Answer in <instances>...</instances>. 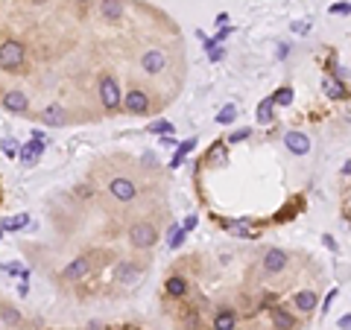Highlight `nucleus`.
<instances>
[{"label": "nucleus", "instance_id": "4c0bfd02", "mask_svg": "<svg viewBox=\"0 0 351 330\" xmlns=\"http://www.w3.org/2000/svg\"><path fill=\"white\" fill-rule=\"evenodd\" d=\"M0 231H3V222H0Z\"/></svg>", "mask_w": 351, "mask_h": 330}, {"label": "nucleus", "instance_id": "bb28decb", "mask_svg": "<svg viewBox=\"0 0 351 330\" xmlns=\"http://www.w3.org/2000/svg\"><path fill=\"white\" fill-rule=\"evenodd\" d=\"M208 161H225V146L222 143H214L211 152H208Z\"/></svg>", "mask_w": 351, "mask_h": 330}, {"label": "nucleus", "instance_id": "6ab92c4d", "mask_svg": "<svg viewBox=\"0 0 351 330\" xmlns=\"http://www.w3.org/2000/svg\"><path fill=\"white\" fill-rule=\"evenodd\" d=\"M184 234H187V231H184V225H173V228H170L167 245H170V248H173V251H176V248H179V245L184 243Z\"/></svg>", "mask_w": 351, "mask_h": 330}, {"label": "nucleus", "instance_id": "473e14b6", "mask_svg": "<svg viewBox=\"0 0 351 330\" xmlns=\"http://www.w3.org/2000/svg\"><path fill=\"white\" fill-rule=\"evenodd\" d=\"M3 318H6V321H12V324H15V321H18V313H15V310H3Z\"/></svg>", "mask_w": 351, "mask_h": 330}, {"label": "nucleus", "instance_id": "6e6552de", "mask_svg": "<svg viewBox=\"0 0 351 330\" xmlns=\"http://www.w3.org/2000/svg\"><path fill=\"white\" fill-rule=\"evenodd\" d=\"M284 266H287V251L269 248L267 254H264V269H267V272H281Z\"/></svg>", "mask_w": 351, "mask_h": 330}, {"label": "nucleus", "instance_id": "c9c22d12", "mask_svg": "<svg viewBox=\"0 0 351 330\" xmlns=\"http://www.w3.org/2000/svg\"><path fill=\"white\" fill-rule=\"evenodd\" d=\"M342 173H345V175H351V161L345 164V167H342Z\"/></svg>", "mask_w": 351, "mask_h": 330}, {"label": "nucleus", "instance_id": "f3484780", "mask_svg": "<svg viewBox=\"0 0 351 330\" xmlns=\"http://www.w3.org/2000/svg\"><path fill=\"white\" fill-rule=\"evenodd\" d=\"M117 280L132 286V283L141 280V269H138V266H120V269H117Z\"/></svg>", "mask_w": 351, "mask_h": 330}, {"label": "nucleus", "instance_id": "f8f14e48", "mask_svg": "<svg viewBox=\"0 0 351 330\" xmlns=\"http://www.w3.org/2000/svg\"><path fill=\"white\" fill-rule=\"evenodd\" d=\"M269 318H272V324L278 330H293V324H296L293 315L287 313L284 307H272V310H269Z\"/></svg>", "mask_w": 351, "mask_h": 330}, {"label": "nucleus", "instance_id": "cd10ccee", "mask_svg": "<svg viewBox=\"0 0 351 330\" xmlns=\"http://www.w3.org/2000/svg\"><path fill=\"white\" fill-rule=\"evenodd\" d=\"M0 149H3V155H6V158H15L18 155V143H15V140H3V143H0Z\"/></svg>", "mask_w": 351, "mask_h": 330}, {"label": "nucleus", "instance_id": "dca6fc26", "mask_svg": "<svg viewBox=\"0 0 351 330\" xmlns=\"http://www.w3.org/2000/svg\"><path fill=\"white\" fill-rule=\"evenodd\" d=\"M100 9L105 15V21H120V15H123V3L120 0H102Z\"/></svg>", "mask_w": 351, "mask_h": 330}, {"label": "nucleus", "instance_id": "c85d7f7f", "mask_svg": "<svg viewBox=\"0 0 351 330\" xmlns=\"http://www.w3.org/2000/svg\"><path fill=\"white\" fill-rule=\"evenodd\" d=\"M152 132H155V135H167V132H173V123H170V120L152 123Z\"/></svg>", "mask_w": 351, "mask_h": 330}, {"label": "nucleus", "instance_id": "4be33fe9", "mask_svg": "<svg viewBox=\"0 0 351 330\" xmlns=\"http://www.w3.org/2000/svg\"><path fill=\"white\" fill-rule=\"evenodd\" d=\"M325 94H328L331 100H342V97H345V88L339 85V82H334V79H325Z\"/></svg>", "mask_w": 351, "mask_h": 330}, {"label": "nucleus", "instance_id": "1a4fd4ad", "mask_svg": "<svg viewBox=\"0 0 351 330\" xmlns=\"http://www.w3.org/2000/svg\"><path fill=\"white\" fill-rule=\"evenodd\" d=\"M3 105H6V108H9L12 114H24V111L30 108V100H27V97H24L21 91H9V94L3 97Z\"/></svg>", "mask_w": 351, "mask_h": 330}, {"label": "nucleus", "instance_id": "393cba45", "mask_svg": "<svg viewBox=\"0 0 351 330\" xmlns=\"http://www.w3.org/2000/svg\"><path fill=\"white\" fill-rule=\"evenodd\" d=\"M272 103L275 105H290L293 103V91H290V88H278V91L272 94Z\"/></svg>", "mask_w": 351, "mask_h": 330}, {"label": "nucleus", "instance_id": "72a5a7b5", "mask_svg": "<svg viewBox=\"0 0 351 330\" xmlns=\"http://www.w3.org/2000/svg\"><path fill=\"white\" fill-rule=\"evenodd\" d=\"M339 330H351V315H342L339 318Z\"/></svg>", "mask_w": 351, "mask_h": 330}, {"label": "nucleus", "instance_id": "a211bd4d", "mask_svg": "<svg viewBox=\"0 0 351 330\" xmlns=\"http://www.w3.org/2000/svg\"><path fill=\"white\" fill-rule=\"evenodd\" d=\"M272 108H275L272 97H269V100H261V105H258V123L269 126V123H272Z\"/></svg>", "mask_w": 351, "mask_h": 330}, {"label": "nucleus", "instance_id": "4468645a", "mask_svg": "<svg viewBox=\"0 0 351 330\" xmlns=\"http://www.w3.org/2000/svg\"><path fill=\"white\" fill-rule=\"evenodd\" d=\"M41 120L47 123V126H62L65 123V111H62V105H47L44 111H41Z\"/></svg>", "mask_w": 351, "mask_h": 330}, {"label": "nucleus", "instance_id": "e433bc0d", "mask_svg": "<svg viewBox=\"0 0 351 330\" xmlns=\"http://www.w3.org/2000/svg\"><path fill=\"white\" fill-rule=\"evenodd\" d=\"M33 3H44V0H33Z\"/></svg>", "mask_w": 351, "mask_h": 330}, {"label": "nucleus", "instance_id": "c756f323", "mask_svg": "<svg viewBox=\"0 0 351 330\" xmlns=\"http://www.w3.org/2000/svg\"><path fill=\"white\" fill-rule=\"evenodd\" d=\"M339 12H342V15H348L351 3H334V6H331V15H339Z\"/></svg>", "mask_w": 351, "mask_h": 330}, {"label": "nucleus", "instance_id": "2eb2a0df", "mask_svg": "<svg viewBox=\"0 0 351 330\" xmlns=\"http://www.w3.org/2000/svg\"><path fill=\"white\" fill-rule=\"evenodd\" d=\"M296 307H299L301 313H313V310H316V292L301 289L299 295H296Z\"/></svg>", "mask_w": 351, "mask_h": 330}, {"label": "nucleus", "instance_id": "0eeeda50", "mask_svg": "<svg viewBox=\"0 0 351 330\" xmlns=\"http://www.w3.org/2000/svg\"><path fill=\"white\" fill-rule=\"evenodd\" d=\"M284 143H287V149L296 152V155H307V152H310V138L301 135V132H287Z\"/></svg>", "mask_w": 351, "mask_h": 330}, {"label": "nucleus", "instance_id": "f03ea898", "mask_svg": "<svg viewBox=\"0 0 351 330\" xmlns=\"http://www.w3.org/2000/svg\"><path fill=\"white\" fill-rule=\"evenodd\" d=\"M100 103L105 105L108 111H114L117 105H123V94H120V88H117L114 76H102L100 79Z\"/></svg>", "mask_w": 351, "mask_h": 330}, {"label": "nucleus", "instance_id": "b1692460", "mask_svg": "<svg viewBox=\"0 0 351 330\" xmlns=\"http://www.w3.org/2000/svg\"><path fill=\"white\" fill-rule=\"evenodd\" d=\"M167 292H170V295H184V292H187L184 278H170L167 280Z\"/></svg>", "mask_w": 351, "mask_h": 330}, {"label": "nucleus", "instance_id": "7ed1b4c3", "mask_svg": "<svg viewBox=\"0 0 351 330\" xmlns=\"http://www.w3.org/2000/svg\"><path fill=\"white\" fill-rule=\"evenodd\" d=\"M155 240H158V234H155V228L150 222H138V225L129 228V243L135 248H152Z\"/></svg>", "mask_w": 351, "mask_h": 330}, {"label": "nucleus", "instance_id": "7c9ffc66", "mask_svg": "<svg viewBox=\"0 0 351 330\" xmlns=\"http://www.w3.org/2000/svg\"><path fill=\"white\" fill-rule=\"evenodd\" d=\"M246 138H249V129H237L231 138H228V143H240V140H246Z\"/></svg>", "mask_w": 351, "mask_h": 330}, {"label": "nucleus", "instance_id": "f704fd0d", "mask_svg": "<svg viewBox=\"0 0 351 330\" xmlns=\"http://www.w3.org/2000/svg\"><path fill=\"white\" fill-rule=\"evenodd\" d=\"M193 225H196V216H187V219H184V231H190Z\"/></svg>", "mask_w": 351, "mask_h": 330}, {"label": "nucleus", "instance_id": "9b49d317", "mask_svg": "<svg viewBox=\"0 0 351 330\" xmlns=\"http://www.w3.org/2000/svg\"><path fill=\"white\" fill-rule=\"evenodd\" d=\"M222 225H225V231H231L234 237H249V240L258 237V231H255L246 219H228V222H222Z\"/></svg>", "mask_w": 351, "mask_h": 330}, {"label": "nucleus", "instance_id": "39448f33", "mask_svg": "<svg viewBox=\"0 0 351 330\" xmlns=\"http://www.w3.org/2000/svg\"><path fill=\"white\" fill-rule=\"evenodd\" d=\"M123 108H126L129 114H144V111L150 108V97H147L144 91L132 88L129 94H123Z\"/></svg>", "mask_w": 351, "mask_h": 330}, {"label": "nucleus", "instance_id": "58836bf2", "mask_svg": "<svg viewBox=\"0 0 351 330\" xmlns=\"http://www.w3.org/2000/svg\"><path fill=\"white\" fill-rule=\"evenodd\" d=\"M79 3H88V0H79Z\"/></svg>", "mask_w": 351, "mask_h": 330}, {"label": "nucleus", "instance_id": "f257e3e1", "mask_svg": "<svg viewBox=\"0 0 351 330\" xmlns=\"http://www.w3.org/2000/svg\"><path fill=\"white\" fill-rule=\"evenodd\" d=\"M24 59H27V50H24L21 41H6V44H0V68L3 70H18L24 65Z\"/></svg>", "mask_w": 351, "mask_h": 330}, {"label": "nucleus", "instance_id": "2f4dec72", "mask_svg": "<svg viewBox=\"0 0 351 330\" xmlns=\"http://www.w3.org/2000/svg\"><path fill=\"white\" fill-rule=\"evenodd\" d=\"M293 30H296L299 35H304V33H307V24H304V21H296V24H293Z\"/></svg>", "mask_w": 351, "mask_h": 330}, {"label": "nucleus", "instance_id": "412c9836", "mask_svg": "<svg viewBox=\"0 0 351 330\" xmlns=\"http://www.w3.org/2000/svg\"><path fill=\"white\" fill-rule=\"evenodd\" d=\"M214 330H234V313H219L217 318H214Z\"/></svg>", "mask_w": 351, "mask_h": 330}, {"label": "nucleus", "instance_id": "5701e85b", "mask_svg": "<svg viewBox=\"0 0 351 330\" xmlns=\"http://www.w3.org/2000/svg\"><path fill=\"white\" fill-rule=\"evenodd\" d=\"M27 222H30V216H27V213H18V216H12V219L3 222V231H18V228H24Z\"/></svg>", "mask_w": 351, "mask_h": 330}, {"label": "nucleus", "instance_id": "aec40b11", "mask_svg": "<svg viewBox=\"0 0 351 330\" xmlns=\"http://www.w3.org/2000/svg\"><path fill=\"white\" fill-rule=\"evenodd\" d=\"M193 146H196V140L190 138V140H182V143H179V152H176V158H173V164H170V167H173V170H176V167H179V164H182V158L187 155V152H190V149H193Z\"/></svg>", "mask_w": 351, "mask_h": 330}, {"label": "nucleus", "instance_id": "a878e982", "mask_svg": "<svg viewBox=\"0 0 351 330\" xmlns=\"http://www.w3.org/2000/svg\"><path fill=\"white\" fill-rule=\"evenodd\" d=\"M234 117H237V105H225V108L217 114V123H231Z\"/></svg>", "mask_w": 351, "mask_h": 330}, {"label": "nucleus", "instance_id": "20e7f679", "mask_svg": "<svg viewBox=\"0 0 351 330\" xmlns=\"http://www.w3.org/2000/svg\"><path fill=\"white\" fill-rule=\"evenodd\" d=\"M108 193L114 196L117 202H132L135 196H138V187H135V181H129V178H111Z\"/></svg>", "mask_w": 351, "mask_h": 330}, {"label": "nucleus", "instance_id": "9d476101", "mask_svg": "<svg viewBox=\"0 0 351 330\" xmlns=\"http://www.w3.org/2000/svg\"><path fill=\"white\" fill-rule=\"evenodd\" d=\"M85 275H88V260H85V257L70 260L65 266V272H62V278L65 280H79V278H85Z\"/></svg>", "mask_w": 351, "mask_h": 330}, {"label": "nucleus", "instance_id": "423d86ee", "mask_svg": "<svg viewBox=\"0 0 351 330\" xmlns=\"http://www.w3.org/2000/svg\"><path fill=\"white\" fill-rule=\"evenodd\" d=\"M141 68H144V73H161V70L167 68V56H164V50H147L144 56H141Z\"/></svg>", "mask_w": 351, "mask_h": 330}, {"label": "nucleus", "instance_id": "ddd939ff", "mask_svg": "<svg viewBox=\"0 0 351 330\" xmlns=\"http://www.w3.org/2000/svg\"><path fill=\"white\" fill-rule=\"evenodd\" d=\"M41 152H44V143H41L38 138H33V143H27V146H24L21 158H24V164H27V167H33L35 161L41 158Z\"/></svg>", "mask_w": 351, "mask_h": 330}]
</instances>
